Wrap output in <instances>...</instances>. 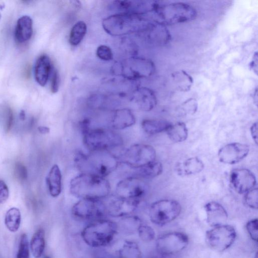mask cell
<instances>
[{
  "label": "cell",
  "mask_w": 258,
  "mask_h": 258,
  "mask_svg": "<svg viewBox=\"0 0 258 258\" xmlns=\"http://www.w3.org/2000/svg\"><path fill=\"white\" fill-rule=\"evenodd\" d=\"M111 185L106 177L81 173L72 178L70 192L80 200H104L110 195Z\"/></svg>",
  "instance_id": "cell-2"
},
{
  "label": "cell",
  "mask_w": 258,
  "mask_h": 258,
  "mask_svg": "<svg viewBox=\"0 0 258 258\" xmlns=\"http://www.w3.org/2000/svg\"><path fill=\"white\" fill-rule=\"evenodd\" d=\"M181 109L186 114L194 115L198 109L197 102L195 99H189L182 105Z\"/></svg>",
  "instance_id": "cell-38"
},
{
  "label": "cell",
  "mask_w": 258,
  "mask_h": 258,
  "mask_svg": "<svg viewBox=\"0 0 258 258\" xmlns=\"http://www.w3.org/2000/svg\"><path fill=\"white\" fill-rule=\"evenodd\" d=\"M236 237L235 229L227 225L213 227L206 232V241L208 245L218 252L229 249L234 243Z\"/></svg>",
  "instance_id": "cell-8"
},
{
  "label": "cell",
  "mask_w": 258,
  "mask_h": 258,
  "mask_svg": "<svg viewBox=\"0 0 258 258\" xmlns=\"http://www.w3.org/2000/svg\"><path fill=\"white\" fill-rule=\"evenodd\" d=\"M172 78L175 87L180 91L187 92L193 86V78L183 70L174 72L172 74Z\"/></svg>",
  "instance_id": "cell-24"
},
{
  "label": "cell",
  "mask_w": 258,
  "mask_h": 258,
  "mask_svg": "<svg viewBox=\"0 0 258 258\" xmlns=\"http://www.w3.org/2000/svg\"><path fill=\"white\" fill-rule=\"evenodd\" d=\"M189 243L188 235L181 232H172L159 236L156 241L157 251L164 255L177 254L185 250Z\"/></svg>",
  "instance_id": "cell-10"
},
{
  "label": "cell",
  "mask_w": 258,
  "mask_h": 258,
  "mask_svg": "<svg viewBox=\"0 0 258 258\" xmlns=\"http://www.w3.org/2000/svg\"><path fill=\"white\" fill-rule=\"evenodd\" d=\"M206 221L212 228L226 225L228 214L222 205L216 202H210L204 207Z\"/></svg>",
  "instance_id": "cell-16"
},
{
  "label": "cell",
  "mask_w": 258,
  "mask_h": 258,
  "mask_svg": "<svg viewBox=\"0 0 258 258\" xmlns=\"http://www.w3.org/2000/svg\"><path fill=\"white\" fill-rule=\"evenodd\" d=\"M250 132L253 140L256 144H258V124L255 123L250 128Z\"/></svg>",
  "instance_id": "cell-42"
},
{
  "label": "cell",
  "mask_w": 258,
  "mask_h": 258,
  "mask_svg": "<svg viewBox=\"0 0 258 258\" xmlns=\"http://www.w3.org/2000/svg\"><path fill=\"white\" fill-rule=\"evenodd\" d=\"M135 18H131L129 15L112 16L107 19L105 23L106 25L105 29L109 32L116 34L122 33L126 29H128L129 25H133L148 29L152 24V23L148 22L146 20L141 18L137 20V21L131 23V21H133Z\"/></svg>",
  "instance_id": "cell-15"
},
{
  "label": "cell",
  "mask_w": 258,
  "mask_h": 258,
  "mask_svg": "<svg viewBox=\"0 0 258 258\" xmlns=\"http://www.w3.org/2000/svg\"><path fill=\"white\" fill-rule=\"evenodd\" d=\"M172 124L164 120L147 119L143 121L142 126L143 131L149 135H155L166 132Z\"/></svg>",
  "instance_id": "cell-25"
},
{
  "label": "cell",
  "mask_w": 258,
  "mask_h": 258,
  "mask_svg": "<svg viewBox=\"0 0 258 258\" xmlns=\"http://www.w3.org/2000/svg\"><path fill=\"white\" fill-rule=\"evenodd\" d=\"M17 258H29V240L26 233L23 234L21 237Z\"/></svg>",
  "instance_id": "cell-33"
},
{
  "label": "cell",
  "mask_w": 258,
  "mask_h": 258,
  "mask_svg": "<svg viewBox=\"0 0 258 258\" xmlns=\"http://www.w3.org/2000/svg\"><path fill=\"white\" fill-rule=\"evenodd\" d=\"M166 132L170 140L174 143L184 142L187 140L188 136V128L183 122L172 124Z\"/></svg>",
  "instance_id": "cell-26"
},
{
  "label": "cell",
  "mask_w": 258,
  "mask_h": 258,
  "mask_svg": "<svg viewBox=\"0 0 258 258\" xmlns=\"http://www.w3.org/2000/svg\"><path fill=\"white\" fill-rule=\"evenodd\" d=\"M44 258H50L47 256V257H45Z\"/></svg>",
  "instance_id": "cell-46"
},
{
  "label": "cell",
  "mask_w": 258,
  "mask_h": 258,
  "mask_svg": "<svg viewBox=\"0 0 258 258\" xmlns=\"http://www.w3.org/2000/svg\"><path fill=\"white\" fill-rule=\"evenodd\" d=\"M14 123V114L10 108H7L5 112V130L9 132L12 129Z\"/></svg>",
  "instance_id": "cell-40"
},
{
  "label": "cell",
  "mask_w": 258,
  "mask_h": 258,
  "mask_svg": "<svg viewBox=\"0 0 258 258\" xmlns=\"http://www.w3.org/2000/svg\"><path fill=\"white\" fill-rule=\"evenodd\" d=\"M136 123V118L128 109L116 111L111 119L110 126L114 130H121L130 128Z\"/></svg>",
  "instance_id": "cell-17"
},
{
  "label": "cell",
  "mask_w": 258,
  "mask_h": 258,
  "mask_svg": "<svg viewBox=\"0 0 258 258\" xmlns=\"http://www.w3.org/2000/svg\"><path fill=\"white\" fill-rule=\"evenodd\" d=\"M9 190L5 182L0 180V204H4L8 200Z\"/></svg>",
  "instance_id": "cell-39"
},
{
  "label": "cell",
  "mask_w": 258,
  "mask_h": 258,
  "mask_svg": "<svg viewBox=\"0 0 258 258\" xmlns=\"http://www.w3.org/2000/svg\"><path fill=\"white\" fill-rule=\"evenodd\" d=\"M32 33L33 22L31 17L25 15L20 18L15 30L16 41L20 44L25 43L31 38Z\"/></svg>",
  "instance_id": "cell-19"
},
{
  "label": "cell",
  "mask_w": 258,
  "mask_h": 258,
  "mask_svg": "<svg viewBox=\"0 0 258 258\" xmlns=\"http://www.w3.org/2000/svg\"><path fill=\"white\" fill-rule=\"evenodd\" d=\"M87 31L86 24L83 22H79L72 28L69 35V43L73 46H77L80 44L83 40Z\"/></svg>",
  "instance_id": "cell-31"
},
{
  "label": "cell",
  "mask_w": 258,
  "mask_h": 258,
  "mask_svg": "<svg viewBox=\"0 0 258 258\" xmlns=\"http://www.w3.org/2000/svg\"><path fill=\"white\" fill-rule=\"evenodd\" d=\"M46 183L50 195L56 198L61 194L62 189V175L59 167L54 165L46 177Z\"/></svg>",
  "instance_id": "cell-21"
},
{
  "label": "cell",
  "mask_w": 258,
  "mask_h": 258,
  "mask_svg": "<svg viewBox=\"0 0 258 258\" xmlns=\"http://www.w3.org/2000/svg\"><path fill=\"white\" fill-rule=\"evenodd\" d=\"M117 224L118 231L131 235L137 233L138 229L143 224L140 217L131 215L121 218L120 221Z\"/></svg>",
  "instance_id": "cell-22"
},
{
  "label": "cell",
  "mask_w": 258,
  "mask_h": 258,
  "mask_svg": "<svg viewBox=\"0 0 258 258\" xmlns=\"http://www.w3.org/2000/svg\"><path fill=\"white\" fill-rule=\"evenodd\" d=\"M75 163L83 173L104 177L115 171L120 164L117 156L109 150L89 151L87 153L78 152Z\"/></svg>",
  "instance_id": "cell-1"
},
{
  "label": "cell",
  "mask_w": 258,
  "mask_h": 258,
  "mask_svg": "<svg viewBox=\"0 0 258 258\" xmlns=\"http://www.w3.org/2000/svg\"><path fill=\"white\" fill-rule=\"evenodd\" d=\"M19 118L22 121H24L26 118V113L24 110H22L19 113Z\"/></svg>",
  "instance_id": "cell-45"
},
{
  "label": "cell",
  "mask_w": 258,
  "mask_h": 258,
  "mask_svg": "<svg viewBox=\"0 0 258 258\" xmlns=\"http://www.w3.org/2000/svg\"><path fill=\"white\" fill-rule=\"evenodd\" d=\"M249 146L240 143H232L223 147L218 153L220 161L228 165H233L242 161L248 155Z\"/></svg>",
  "instance_id": "cell-13"
},
{
  "label": "cell",
  "mask_w": 258,
  "mask_h": 258,
  "mask_svg": "<svg viewBox=\"0 0 258 258\" xmlns=\"http://www.w3.org/2000/svg\"><path fill=\"white\" fill-rule=\"evenodd\" d=\"M104 201L107 214L115 218H122L133 215L141 201L126 199L116 195H109Z\"/></svg>",
  "instance_id": "cell-12"
},
{
  "label": "cell",
  "mask_w": 258,
  "mask_h": 258,
  "mask_svg": "<svg viewBox=\"0 0 258 258\" xmlns=\"http://www.w3.org/2000/svg\"><path fill=\"white\" fill-rule=\"evenodd\" d=\"M73 216L82 220H95L107 214L103 200H80L72 207Z\"/></svg>",
  "instance_id": "cell-11"
},
{
  "label": "cell",
  "mask_w": 258,
  "mask_h": 258,
  "mask_svg": "<svg viewBox=\"0 0 258 258\" xmlns=\"http://www.w3.org/2000/svg\"><path fill=\"white\" fill-rule=\"evenodd\" d=\"M59 88V76L56 70L53 71L51 79V91L53 93L57 92Z\"/></svg>",
  "instance_id": "cell-41"
},
{
  "label": "cell",
  "mask_w": 258,
  "mask_h": 258,
  "mask_svg": "<svg viewBox=\"0 0 258 258\" xmlns=\"http://www.w3.org/2000/svg\"><path fill=\"white\" fill-rule=\"evenodd\" d=\"M230 181L235 191L240 194L254 189L257 183L254 173L246 169L233 170L230 175Z\"/></svg>",
  "instance_id": "cell-14"
},
{
  "label": "cell",
  "mask_w": 258,
  "mask_h": 258,
  "mask_svg": "<svg viewBox=\"0 0 258 258\" xmlns=\"http://www.w3.org/2000/svg\"><path fill=\"white\" fill-rule=\"evenodd\" d=\"M156 152L151 145L135 144L124 150L117 156L120 163L132 169L143 167L155 161Z\"/></svg>",
  "instance_id": "cell-6"
},
{
  "label": "cell",
  "mask_w": 258,
  "mask_h": 258,
  "mask_svg": "<svg viewBox=\"0 0 258 258\" xmlns=\"http://www.w3.org/2000/svg\"><path fill=\"white\" fill-rule=\"evenodd\" d=\"M137 233L140 239L145 243L152 242L155 237L154 229L150 226L143 224L138 229Z\"/></svg>",
  "instance_id": "cell-32"
},
{
  "label": "cell",
  "mask_w": 258,
  "mask_h": 258,
  "mask_svg": "<svg viewBox=\"0 0 258 258\" xmlns=\"http://www.w3.org/2000/svg\"><path fill=\"white\" fill-rule=\"evenodd\" d=\"M116 223L102 218L91 221L82 230L84 242L93 248L107 247L114 240L118 232Z\"/></svg>",
  "instance_id": "cell-3"
},
{
  "label": "cell",
  "mask_w": 258,
  "mask_h": 258,
  "mask_svg": "<svg viewBox=\"0 0 258 258\" xmlns=\"http://www.w3.org/2000/svg\"><path fill=\"white\" fill-rule=\"evenodd\" d=\"M52 69L50 58L47 55L39 57L35 64V78L39 85L44 87L48 81Z\"/></svg>",
  "instance_id": "cell-20"
},
{
  "label": "cell",
  "mask_w": 258,
  "mask_h": 258,
  "mask_svg": "<svg viewBox=\"0 0 258 258\" xmlns=\"http://www.w3.org/2000/svg\"><path fill=\"white\" fill-rule=\"evenodd\" d=\"M148 191L149 186L143 178L131 176L117 183L115 195L126 199L142 201Z\"/></svg>",
  "instance_id": "cell-9"
},
{
  "label": "cell",
  "mask_w": 258,
  "mask_h": 258,
  "mask_svg": "<svg viewBox=\"0 0 258 258\" xmlns=\"http://www.w3.org/2000/svg\"><path fill=\"white\" fill-rule=\"evenodd\" d=\"M181 205L177 201L161 200L150 205L149 216L153 224L163 226L175 220L181 214Z\"/></svg>",
  "instance_id": "cell-7"
},
{
  "label": "cell",
  "mask_w": 258,
  "mask_h": 258,
  "mask_svg": "<svg viewBox=\"0 0 258 258\" xmlns=\"http://www.w3.org/2000/svg\"><path fill=\"white\" fill-rule=\"evenodd\" d=\"M246 229L251 239L257 242L258 239V221L257 218L249 221L246 225Z\"/></svg>",
  "instance_id": "cell-36"
},
{
  "label": "cell",
  "mask_w": 258,
  "mask_h": 258,
  "mask_svg": "<svg viewBox=\"0 0 258 258\" xmlns=\"http://www.w3.org/2000/svg\"><path fill=\"white\" fill-rule=\"evenodd\" d=\"M83 136L84 144L89 151H110L124 144L121 135L109 128H93Z\"/></svg>",
  "instance_id": "cell-5"
},
{
  "label": "cell",
  "mask_w": 258,
  "mask_h": 258,
  "mask_svg": "<svg viewBox=\"0 0 258 258\" xmlns=\"http://www.w3.org/2000/svg\"><path fill=\"white\" fill-rule=\"evenodd\" d=\"M142 251L135 241L126 240L118 251V258H143Z\"/></svg>",
  "instance_id": "cell-27"
},
{
  "label": "cell",
  "mask_w": 258,
  "mask_h": 258,
  "mask_svg": "<svg viewBox=\"0 0 258 258\" xmlns=\"http://www.w3.org/2000/svg\"><path fill=\"white\" fill-rule=\"evenodd\" d=\"M21 212L17 208H11L6 213L5 224L11 232H15L18 230L21 226Z\"/></svg>",
  "instance_id": "cell-29"
},
{
  "label": "cell",
  "mask_w": 258,
  "mask_h": 258,
  "mask_svg": "<svg viewBox=\"0 0 258 258\" xmlns=\"http://www.w3.org/2000/svg\"><path fill=\"white\" fill-rule=\"evenodd\" d=\"M141 93L138 100L139 107L143 111H150L154 109L157 104L154 93L148 89H143Z\"/></svg>",
  "instance_id": "cell-30"
},
{
  "label": "cell",
  "mask_w": 258,
  "mask_h": 258,
  "mask_svg": "<svg viewBox=\"0 0 258 258\" xmlns=\"http://www.w3.org/2000/svg\"><path fill=\"white\" fill-rule=\"evenodd\" d=\"M245 201L246 204L251 208L257 209L258 208V190L253 189L245 194Z\"/></svg>",
  "instance_id": "cell-34"
},
{
  "label": "cell",
  "mask_w": 258,
  "mask_h": 258,
  "mask_svg": "<svg viewBox=\"0 0 258 258\" xmlns=\"http://www.w3.org/2000/svg\"><path fill=\"white\" fill-rule=\"evenodd\" d=\"M135 172V176L141 178H153L160 175L163 172L162 163L154 161L143 167L133 169Z\"/></svg>",
  "instance_id": "cell-23"
},
{
  "label": "cell",
  "mask_w": 258,
  "mask_h": 258,
  "mask_svg": "<svg viewBox=\"0 0 258 258\" xmlns=\"http://www.w3.org/2000/svg\"><path fill=\"white\" fill-rule=\"evenodd\" d=\"M154 12L156 17L155 22L165 26L192 21L197 15L194 7L182 2L159 5Z\"/></svg>",
  "instance_id": "cell-4"
},
{
  "label": "cell",
  "mask_w": 258,
  "mask_h": 258,
  "mask_svg": "<svg viewBox=\"0 0 258 258\" xmlns=\"http://www.w3.org/2000/svg\"><path fill=\"white\" fill-rule=\"evenodd\" d=\"M97 56L104 61H111L113 58V54L111 49L108 46L102 45L96 51Z\"/></svg>",
  "instance_id": "cell-37"
},
{
  "label": "cell",
  "mask_w": 258,
  "mask_h": 258,
  "mask_svg": "<svg viewBox=\"0 0 258 258\" xmlns=\"http://www.w3.org/2000/svg\"><path fill=\"white\" fill-rule=\"evenodd\" d=\"M14 174L19 182H25L28 177V172L26 167L21 163H16L14 168Z\"/></svg>",
  "instance_id": "cell-35"
},
{
  "label": "cell",
  "mask_w": 258,
  "mask_h": 258,
  "mask_svg": "<svg viewBox=\"0 0 258 258\" xmlns=\"http://www.w3.org/2000/svg\"><path fill=\"white\" fill-rule=\"evenodd\" d=\"M204 168V164L200 158L192 157L178 163L175 167V171L178 175L185 176L199 173Z\"/></svg>",
  "instance_id": "cell-18"
},
{
  "label": "cell",
  "mask_w": 258,
  "mask_h": 258,
  "mask_svg": "<svg viewBox=\"0 0 258 258\" xmlns=\"http://www.w3.org/2000/svg\"><path fill=\"white\" fill-rule=\"evenodd\" d=\"M45 245V231L42 229H39L34 233L30 243L31 252L34 258H39L42 256Z\"/></svg>",
  "instance_id": "cell-28"
},
{
  "label": "cell",
  "mask_w": 258,
  "mask_h": 258,
  "mask_svg": "<svg viewBox=\"0 0 258 258\" xmlns=\"http://www.w3.org/2000/svg\"><path fill=\"white\" fill-rule=\"evenodd\" d=\"M38 131L42 134H48L50 132V129L46 126H39L38 127Z\"/></svg>",
  "instance_id": "cell-44"
},
{
  "label": "cell",
  "mask_w": 258,
  "mask_h": 258,
  "mask_svg": "<svg viewBox=\"0 0 258 258\" xmlns=\"http://www.w3.org/2000/svg\"><path fill=\"white\" fill-rule=\"evenodd\" d=\"M250 68L254 71V72L257 74L258 70V56L257 53L254 55L252 61L250 64Z\"/></svg>",
  "instance_id": "cell-43"
}]
</instances>
